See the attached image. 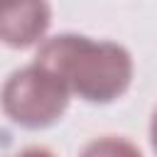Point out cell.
Returning a JSON list of instances; mask_svg holds the SVG:
<instances>
[{
  "label": "cell",
  "mask_w": 157,
  "mask_h": 157,
  "mask_svg": "<svg viewBox=\"0 0 157 157\" xmlns=\"http://www.w3.org/2000/svg\"><path fill=\"white\" fill-rule=\"evenodd\" d=\"M34 64L52 71L71 96L86 103H113L132 81V56L118 42L91 39L86 34L64 32L44 39Z\"/></svg>",
  "instance_id": "cell-1"
},
{
  "label": "cell",
  "mask_w": 157,
  "mask_h": 157,
  "mask_svg": "<svg viewBox=\"0 0 157 157\" xmlns=\"http://www.w3.org/2000/svg\"><path fill=\"white\" fill-rule=\"evenodd\" d=\"M69 101V88L34 61L12 71L0 88L2 113L27 130H44L54 125L66 113Z\"/></svg>",
  "instance_id": "cell-2"
},
{
  "label": "cell",
  "mask_w": 157,
  "mask_h": 157,
  "mask_svg": "<svg viewBox=\"0 0 157 157\" xmlns=\"http://www.w3.org/2000/svg\"><path fill=\"white\" fill-rule=\"evenodd\" d=\"M52 7L42 0L0 2V42L10 49H27L44 42Z\"/></svg>",
  "instance_id": "cell-3"
},
{
  "label": "cell",
  "mask_w": 157,
  "mask_h": 157,
  "mask_svg": "<svg viewBox=\"0 0 157 157\" xmlns=\"http://www.w3.org/2000/svg\"><path fill=\"white\" fill-rule=\"evenodd\" d=\"M78 157H142L140 147L118 135H103L91 140Z\"/></svg>",
  "instance_id": "cell-4"
},
{
  "label": "cell",
  "mask_w": 157,
  "mask_h": 157,
  "mask_svg": "<svg viewBox=\"0 0 157 157\" xmlns=\"http://www.w3.org/2000/svg\"><path fill=\"white\" fill-rule=\"evenodd\" d=\"M12 157H56L49 147H42V145H32V147H25L20 152H15Z\"/></svg>",
  "instance_id": "cell-5"
},
{
  "label": "cell",
  "mask_w": 157,
  "mask_h": 157,
  "mask_svg": "<svg viewBox=\"0 0 157 157\" xmlns=\"http://www.w3.org/2000/svg\"><path fill=\"white\" fill-rule=\"evenodd\" d=\"M150 142H152V150L157 155V110L152 113V123H150Z\"/></svg>",
  "instance_id": "cell-6"
}]
</instances>
